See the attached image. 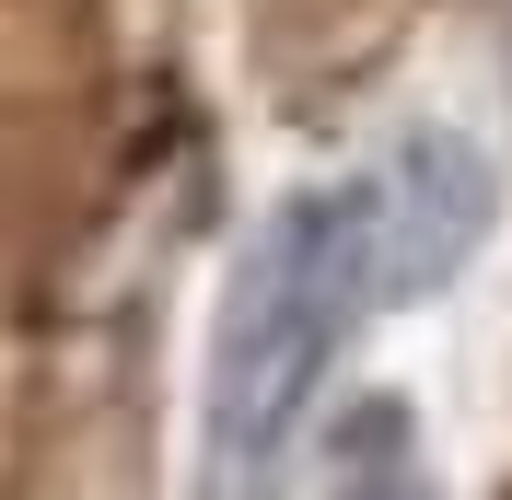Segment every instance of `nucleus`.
I'll use <instances>...</instances> for the list:
<instances>
[{"label":"nucleus","mask_w":512,"mask_h":500,"mask_svg":"<svg viewBox=\"0 0 512 500\" xmlns=\"http://www.w3.org/2000/svg\"><path fill=\"white\" fill-rule=\"evenodd\" d=\"M489 152L454 128H408L396 152L350 187V233H361V291L373 303H419L443 291L489 233Z\"/></svg>","instance_id":"2"},{"label":"nucleus","mask_w":512,"mask_h":500,"mask_svg":"<svg viewBox=\"0 0 512 500\" xmlns=\"http://www.w3.org/2000/svg\"><path fill=\"white\" fill-rule=\"evenodd\" d=\"M361 291V233H350V187L291 198L256 221V245L233 256L222 314H210V384H198V454H210V500H256L280 466L291 419L315 407L326 361L350 338Z\"/></svg>","instance_id":"1"}]
</instances>
